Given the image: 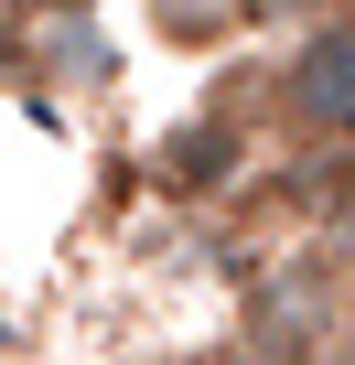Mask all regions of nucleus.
<instances>
[{
    "instance_id": "obj_2",
    "label": "nucleus",
    "mask_w": 355,
    "mask_h": 365,
    "mask_svg": "<svg viewBox=\"0 0 355 365\" xmlns=\"http://www.w3.org/2000/svg\"><path fill=\"white\" fill-rule=\"evenodd\" d=\"M161 172L184 182V194H205V182H226V172H237V129H184V140L161 150Z\"/></svg>"
},
{
    "instance_id": "obj_3",
    "label": "nucleus",
    "mask_w": 355,
    "mask_h": 365,
    "mask_svg": "<svg viewBox=\"0 0 355 365\" xmlns=\"http://www.w3.org/2000/svg\"><path fill=\"white\" fill-rule=\"evenodd\" d=\"M259 22H291V11H323V0H248Z\"/></svg>"
},
{
    "instance_id": "obj_1",
    "label": "nucleus",
    "mask_w": 355,
    "mask_h": 365,
    "mask_svg": "<svg viewBox=\"0 0 355 365\" xmlns=\"http://www.w3.org/2000/svg\"><path fill=\"white\" fill-rule=\"evenodd\" d=\"M291 118L323 140H355V22H323L291 54Z\"/></svg>"
}]
</instances>
